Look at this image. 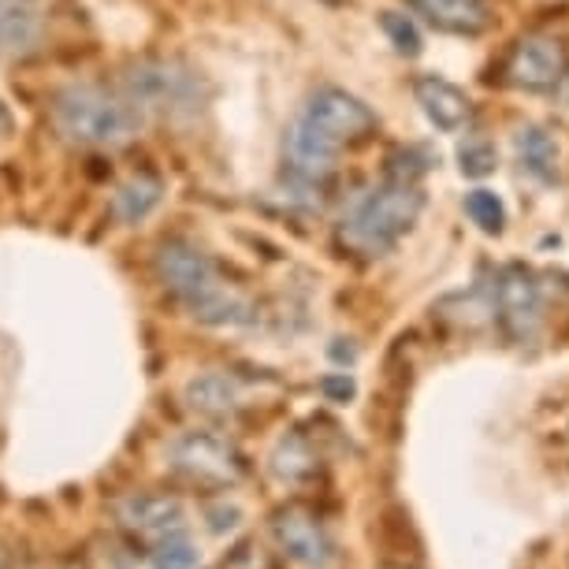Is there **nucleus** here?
<instances>
[{
    "label": "nucleus",
    "instance_id": "1",
    "mask_svg": "<svg viewBox=\"0 0 569 569\" xmlns=\"http://www.w3.org/2000/svg\"><path fill=\"white\" fill-rule=\"evenodd\" d=\"M376 134V112L339 86L317 90L295 127L287 131V164L298 179H325L336 168L339 149L358 146Z\"/></svg>",
    "mask_w": 569,
    "mask_h": 569
},
{
    "label": "nucleus",
    "instance_id": "2",
    "mask_svg": "<svg viewBox=\"0 0 569 569\" xmlns=\"http://www.w3.org/2000/svg\"><path fill=\"white\" fill-rule=\"evenodd\" d=\"M157 272L168 291L201 325H246V320H253V306L234 291L217 268V261L209 253H201L198 246L179 239L164 242L157 253Z\"/></svg>",
    "mask_w": 569,
    "mask_h": 569
},
{
    "label": "nucleus",
    "instance_id": "3",
    "mask_svg": "<svg viewBox=\"0 0 569 569\" xmlns=\"http://www.w3.org/2000/svg\"><path fill=\"white\" fill-rule=\"evenodd\" d=\"M52 127L74 146L112 149L142 131V112L131 98H116L90 82H71L52 98Z\"/></svg>",
    "mask_w": 569,
    "mask_h": 569
},
{
    "label": "nucleus",
    "instance_id": "4",
    "mask_svg": "<svg viewBox=\"0 0 569 569\" xmlns=\"http://www.w3.org/2000/svg\"><path fill=\"white\" fill-rule=\"evenodd\" d=\"M425 209V194L417 182L388 179L372 187L358 206L347 212L339 228V242L350 253L361 257H383L406 231L413 228Z\"/></svg>",
    "mask_w": 569,
    "mask_h": 569
},
{
    "label": "nucleus",
    "instance_id": "5",
    "mask_svg": "<svg viewBox=\"0 0 569 569\" xmlns=\"http://www.w3.org/2000/svg\"><path fill=\"white\" fill-rule=\"evenodd\" d=\"M127 98L164 116H194L206 104V79L179 60H138L123 74Z\"/></svg>",
    "mask_w": 569,
    "mask_h": 569
},
{
    "label": "nucleus",
    "instance_id": "6",
    "mask_svg": "<svg viewBox=\"0 0 569 569\" xmlns=\"http://www.w3.org/2000/svg\"><path fill=\"white\" fill-rule=\"evenodd\" d=\"M496 306H499V320L507 328V336L513 342H529L536 331H540L543 320V295L536 276L525 264H510L502 268L499 283H496Z\"/></svg>",
    "mask_w": 569,
    "mask_h": 569
},
{
    "label": "nucleus",
    "instance_id": "7",
    "mask_svg": "<svg viewBox=\"0 0 569 569\" xmlns=\"http://www.w3.org/2000/svg\"><path fill=\"white\" fill-rule=\"evenodd\" d=\"M171 458H176L179 472H187L190 480H201V485H234V480L242 477L239 450L209 432L182 436L179 443L171 447Z\"/></svg>",
    "mask_w": 569,
    "mask_h": 569
},
{
    "label": "nucleus",
    "instance_id": "8",
    "mask_svg": "<svg viewBox=\"0 0 569 569\" xmlns=\"http://www.w3.org/2000/svg\"><path fill=\"white\" fill-rule=\"evenodd\" d=\"M569 57L566 46L555 38L543 34H529L513 46L510 60H507V79L518 86V90H555L558 82L566 79Z\"/></svg>",
    "mask_w": 569,
    "mask_h": 569
},
{
    "label": "nucleus",
    "instance_id": "9",
    "mask_svg": "<svg viewBox=\"0 0 569 569\" xmlns=\"http://www.w3.org/2000/svg\"><path fill=\"white\" fill-rule=\"evenodd\" d=\"M272 529L279 536V543L287 547V555L298 558L309 569H328L336 562V543L328 540L325 525L309 507H283L272 518Z\"/></svg>",
    "mask_w": 569,
    "mask_h": 569
},
{
    "label": "nucleus",
    "instance_id": "10",
    "mask_svg": "<svg viewBox=\"0 0 569 569\" xmlns=\"http://www.w3.org/2000/svg\"><path fill=\"white\" fill-rule=\"evenodd\" d=\"M417 16H425V23H432L436 30L461 38H477L491 27V16L485 8V0H406Z\"/></svg>",
    "mask_w": 569,
    "mask_h": 569
},
{
    "label": "nucleus",
    "instance_id": "11",
    "mask_svg": "<svg viewBox=\"0 0 569 569\" xmlns=\"http://www.w3.org/2000/svg\"><path fill=\"white\" fill-rule=\"evenodd\" d=\"M413 93H417L421 112L428 116V123L439 127V131L450 134V131H458V127H466L472 104L455 82L439 79V74H425V79H417Z\"/></svg>",
    "mask_w": 569,
    "mask_h": 569
},
{
    "label": "nucleus",
    "instance_id": "12",
    "mask_svg": "<svg viewBox=\"0 0 569 569\" xmlns=\"http://www.w3.org/2000/svg\"><path fill=\"white\" fill-rule=\"evenodd\" d=\"M41 41V19L19 0H0V60L34 52Z\"/></svg>",
    "mask_w": 569,
    "mask_h": 569
},
{
    "label": "nucleus",
    "instance_id": "13",
    "mask_svg": "<svg viewBox=\"0 0 569 569\" xmlns=\"http://www.w3.org/2000/svg\"><path fill=\"white\" fill-rule=\"evenodd\" d=\"M164 201V182L157 176H134L112 194V217L120 223H142Z\"/></svg>",
    "mask_w": 569,
    "mask_h": 569
},
{
    "label": "nucleus",
    "instance_id": "14",
    "mask_svg": "<svg viewBox=\"0 0 569 569\" xmlns=\"http://www.w3.org/2000/svg\"><path fill=\"white\" fill-rule=\"evenodd\" d=\"M513 146H518V157H521V168L536 176L540 182H555L558 179V146L555 138L536 123H525L518 127L513 134Z\"/></svg>",
    "mask_w": 569,
    "mask_h": 569
},
{
    "label": "nucleus",
    "instance_id": "15",
    "mask_svg": "<svg viewBox=\"0 0 569 569\" xmlns=\"http://www.w3.org/2000/svg\"><path fill=\"white\" fill-rule=\"evenodd\" d=\"M187 399L198 413H209V417H223L234 410V388L223 376H201V380H194L187 388Z\"/></svg>",
    "mask_w": 569,
    "mask_h": 569
},
{
    "label": "nucleus",
    "instance_id": "16",
    "mask_svg": "<svg viewBox=\"0 0 569 569\" xmlns=\"http://www.w3.org/2000/svg\"><path fill=\"white\" fill-rule=\"evenodd\" d=\"M127 518H131L138 529H146V532H179V525H182V513L176 502H168V499H134L131 507H127Z\"/></svg>",
    "mask_w": 569,
    "mask_h": 569
},
{
    "label": "nucleus",
    "instance_id": "17",
    "mask_svg": "<svg viewBox=\"0 0 569 569\" xmlns=\"http://www.w3.org/2000/svg\"><path fill=\"white\" fill-rule=\"evenodd\" d=\"M466 212H469V220L477 223L480 231L502 234V223H507V209H502L499 194H491V190H469V194H466Z\"/></svg>",
    "mask_w": 569,
    "mask_h": 569
},
{
    "label": "nucleus",
    "instance_id": "18",
    "mask_svg": "<svg viewBox=\"0 0 569 569\" xmlns=\"http://www.w3.org/2000/svg\"><path fill=\"white\" fill-rule=\"evenodd\" d=\"M317 469V458H313V450L306 447V439H283V447H279V455H276V472L283 480H302L309 477V472Z\"/></svg>",
    "mask_w": 569,
    "mask_h": 569
},
{
    "label": "nucleus",
    "instance_id": "19",
    "mask_svg": "<svg viewBox=\"0 0 569 569\" xmlns=\"http://www.w3.org/2000/svg\"><path fill=\"white\" fill-rule=\"evenodd\" d=\"M458 160H461V171H466L469 179H485V176H491V171L499 168L496 146H491V142H480V138H472V142H461Z\"/></svg>",
    "mask_w": 569,
    "mask_h": 569
},
{
    "label": "nucleus",
    "instance_id": "20",
    "mask_svg": "<svg viewBox=\"0 0 569 569\" xmlns=\"http://www.w3.org/2000/svg\"><path fill=\"white\" fill-rule=\"evenodd\" d=\"M380 27L383 34L391 38V46L402 52V57H421V34H417V27L410 23L406 16H395V12H383L380 16Z\"/></svg>",
    "mask_w": 569,
    "mask_h": 569
},
{
    "label": "nucleus",
    "instance_id": "21",
    "mask_svg": "<svg viewBox=\"0 0 569 569\" xmlns=\"http://www.w3.org/2000/svg\"><path fill=\"white\" fill-rule=\"evenodd\" d=\"M153 569H198V555L190 551L187 543L168 540V543L157 551V558H153Z\"/></svg>",
    "mask_w": 569,
    "mask_h": 569
},
{
    "label": "nucleus",
    "instance_id": "22",
    "mask_svg": "<svg viewBox=\"0 0 569 569\" xmlns=\"http://www.w3.org/2000/svg\"><path fill=\"white\" fill-rule=\"evenodd\" d=\"M325 391L331 395V399H350V395H353V380H347V376H328Z\"/></svg>",
    "mask_w": 569,
    "mask_h": 569
},
{
    "label": "nucleus",
    "instance_id": "23",
    "mask_svg": "<svg viewBox=\"0 0 569 569\" xmlns=\"http://www.w3.org/2000/svg\"><path fill=\"white\" fill-rule=\"evenodd\" d=\"M383 569H410V566H383Z\"/></svg>",
    "mask_w": 569,
    "mask_h": 569
},
{
    "label": "nucleus",
    "instance_id": "24",
    "mask_svg": "<svg viewBox=\"0 0 569 569\" xmlns=\"http://www.w3.org/2000/svg\"><path fill=\"white\" fill-rule=\"evenodd\" d=\"M19 4H30V0H19Z\"/></svg>",
    "mask_w": 569,
    "mask_h": 569
}]
</instances>
